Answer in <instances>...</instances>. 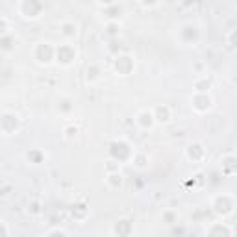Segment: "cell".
Returning <instances> with one entry per match:
<instances>
[{"label": "cell", "mask_w": 237, "mask_h": 237, "mask_svg": "<svg viewBox=\"0 0 237 237\" xmlns=\"http://www.w3.org/2000/svg\"><path fill=\"white\" fill-rule=\"evenodd\" d=\"M69 232L67 230H61V228H56V230H50V232H46L45 235H67Z\"/></svg>", "instance_id": "6da1fadb"}]
</instances>
